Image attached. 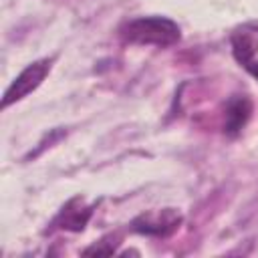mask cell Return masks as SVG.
Instances as JSON below:
<instances>
[{
	"label": "cell",
	"instance_id": "6da1fadb",
	"mask_svg": "<svg viewBox=\"0 0 258 258\" xmlns=\"http://www.w3.org/2000/svg\"><path fill=\"white\" fill-rule=\"evenodd\" d=\"M121 34L127 42L133 44H155V46H169L179 40V26L165 16H141L129 20Z\"/></svg>",
	"mask_w": 258,
	"mask_h": 258
},
{
	"label": "cell",
	"instance_id": "7a4b0ae2",
	"mask_svg": "<svg viewBox=\"0 0 258 258\" xmlns=\"http://www.w3.org/2000/svg\"><path fill=\"white\" fill-rule=\"evenodd\" d=\"M50 62H52L50 58H40V60L30 62V64L10 83V87L6 89L4 99H2V107L6 109V107H10L12 103L22 101L26 95H30V93L46 79V75H48V71H50Z\"/></svg>",
	"mask_w": 258,
	"mask_h": 258
},
{
	"label": "cell",
	"instance_id": "3957f363",
	"mask_svg": "<svg viewBox=\"0 0 258 258\" xmlns=\"http://www.w3.org/2000/svg\"><path fill=\"white\" fill-rule=\"evenodd\" d=\"M248 117H250V103H248V99H244V97L232 99L228 109H226V131L232 133V135L238 133L246 125Z\"/></svg>",
	"mask_w": 258,
	"mask_h": 258
},
{
	"label": "cell",
	"instance_id": "277c9868",
	"mask_svg": "<svg viewBox=\"0 0 258 258\" xmlns=\"http://www.w3.org/2000/svg\"><path fill=\"white\" fill-rule=\"evenodd\" d=\"M244 67H246V69H248V71H250V73H252V75L258 79V62H254V60H248Z\"/></svg>",
	"mask_w": 258,
	"mask_h": 258
}]
</instances>
